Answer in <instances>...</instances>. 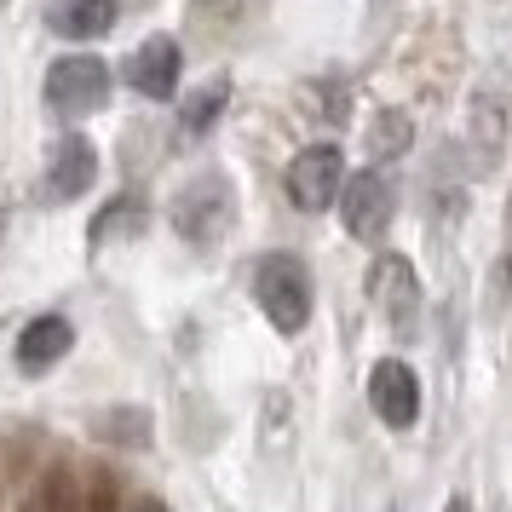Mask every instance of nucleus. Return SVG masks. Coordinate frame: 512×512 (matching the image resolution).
<instances>
[{"label": "nucleus", "instance_id": "39448f33", "mask_svg": "<svg viewBox=\"0 0 512 512\" xmlns=\"http://www.w3.org/2000/svg\"><path fill=\"white\" fill-rule=\"evenodd\" d=\"M369 300L380 305V317L397 328V334H415L420 323V277L403 254H380L369 271Z\"/></svg>", "mask_w": 512, "mask_h": 512}, {"label": "nucleus", "instance_id": "1a4fd4ad", "mask_svg": "<svg viewBox=\"0 0 512 512\" xmlns=\"http://www.w3.org/2000/svg\"><path fill=\"white\" fill-rule=\"evenodd\" d=\"M93 179H98L93 144L75 139V133L52 144V156H47V196H52V202H75V196H87Z\"/></svg>", "mask_w": 512, "mask_h": 512}, {"label": "nucleus", "instance_id": "2eb2a0df", "mask_svg": "<svg viewBox=\"0 0 512 512\" xmlns=\"http://www.w3.org/2000/svg\"><path fill=\"white\" fill-rule=\"evenodd\" d=\"M139 225H144V208L133 202V196H121V202H110V208L98 213L93 236H98V242H110V236H121V231H139Z\"/></svg>", "mask_w": 512, "mask_h": 512}, {"label": "nucleus", "instance_id": "4468645a", "mask_svg": "<svg viewBox=\"0 0 512 512\" xmlns=\"http://www.w3.org/2000/svg\"><path fill=\"white\" fill-rule=\"evenodd\" d=\"M409 139H415V127H409V116L403 110H380L369 127V144H374V156H403L409 150Z\"/></svg>", "mask_w": 512, "mask_h": 512}, {"label": "nucleus", "instance_id": "6ab92c4d", "mask_svg": "<svg viewBox=\"0 0 512 512\" xmlns=\"http://www.w3.org/2000/svg\"><path fill=\"white\" fill-rule=\"evenodd\" d=\"M139 512H167L162 501H139Z\"/></svg>", "mask_w": 512, "mask_h": 512}, {"label": "nucleus", "instance_id": "f257e3e1", "mask_svg": "<svg viewBox=\"0 0 512 512\" xmlns=\"http://www.w3.org/2000/svg\"><path fill=\"white\" fill-rule=\"evenodd\" d=\"M254 300H259V311H265V323L294 340V334L311 323V271H305V259L265 254L254 265Z\"/></svg>", "mask_w": 512, "mask_h": 512}, {"label": "nucleus", "instance_id": "ddd939ff", "mask_svg": "<svg viewBox=\"0 0 512 512\" xmlns=\"http://www.w3.org/2000/svg\"><path fill=\"white\" fill-rule=\"evenodd\" d=\"M24 512H81V501H75V484H70V472H64V466H58V472H47L41 484L29 489Z\"/></svg>", "mask_w": 512, "mask_h": 512}, {"label": "nucleus", "instance_id": "423d86ee", "mask_svg": "<svg viewBox=\"0 0 512 512\" xmlns=\"http://www.w3.org/2000/svg\"><path fill=\"white\" fill-rule=\"evenodd\" d=\"M340 219H346V231L357 242H380L386 225H392V185H386V173H346V185H340Z\"/></svg>", "mask_w": 512, "mask_h": 512}, {"label": "nucleus", "instance_id": "9b49d317", "mask_svg": "<svg viewBox=\"0 0 512 512\" xmlns=\"http://www.w3.org/2000/svg\"><path fill=\"white\" fill-rule=\"evenodd\" d=\"M47 29L64 41H98L116 29V0H52Z\"/></svg>", "mask_w": 512, "mask_h": 512}, {"label": "nucleus", "instance_id": "a211bd4d", "mask_svg": "<svg viewBox=\"0 0 512 512\" xmlns=\"http://www.w3.org/2000/svg\"><path fill=\"white\" fill-rule=\"evenodd\" d=\"M443 512H472V501H466V495H455V501H449Z\"/></svg>", "mask_w": 512, "mask_h": 512}, {"label": "nucleus", "instance_id": "aec40b11", "mask_svg": "<svg viewBox=\"0 0 512 512\" xmlns=\"http://www.w3.org/2000/svg\"><path fill=\"white\" fill-rule=\"evenodd\" d=\"M507 236H512V196H507Z\"/></svg>", "mask_w": 512, "mask_h": 512}, {"label": "nucleus", "instance_id": "6e6552de", "mask_svg": "<svg viewBox=\"0 0 512 512\" xmlns=\"http://www.w3.org/2000/svg\"><path fill=\"white\" fill-rule=\"evenodd\" d=\"M179 64H185L179 41H173V35H150V41H139V47L127 52L121 75H127V87H133L139 98H173V87H179Z\"/></svg>", "mask_w": 512, "mask_h": 512}, {"label": "nucleus", "instance_id": "20e7f679", "mask_svg": "<svg viewBox=\"0 0 512 512\" xmlns=\"http://www.w3.org/2000/svg\"><path fill=\"white\" fill-rule=\"evenodd\" d=\"M340 185H346V156H340V144H311L294 156L288 167V202L300 213H323L340 202Z\"/></svg>", "mask_w": 512, "mask_h": 512}, {"label": "nucleus", "instance_id": "dca6fc26", "mask_svg": "<svg viewBox=\"0 0 512 512\" xmlns=\"http://www.w3.org/2000/svg\"><path fill=\"white\" fill-rule=\"evenodd\" d=\"M219 104H225V81H213V87H202V93L190 98V110H185V127L190 133H202L213 116H219Z\"/></svg>", "mask_w": 512, "mask_h": 512}, {"label": "nucleus", "instance_id": "0eeeda50", "mask_svg": "<svg viewBox=\"0 0 512 512\" xmlns=\"http://www.w3.org/2000/svg\"><path fill=\"white\" fill-rule=\"evenodd\" d=\"M369 409L392 432H409L420 420V380H415V369L409 363H397V357H380L369 369Z\"/></svg>", "mask_w": 512, "mask_h": 512}, {"label": "nucleus", "instance_id": "f3484780", "mask_svg": "<svg viewBox=\"0 0 512 512\" xmlns=\"http://www.w3.org/2000/svg\"><path fill=\"white\" fill-rule=\"evenodd\" d=\"M81 512H116V489H110V478H98V484L87 489V501H81Z\"/></svg>", "mask_w": 512, "mask_h": 512}, {"label": "nucleus", "instance_id": "7ed1b4c3", "mask_svg": "<svg viewBox=\"0 0 512 512\" xmlns=\"http://www.w3.org/2000/svg\"><path fill=\"white\" fill-rule=\"evenodd\" d=\"M231 213H236L231 185H225L219 173H202V179H190V185L179 190V202H173V225H179V236H185V242L208 248V242H219V236H225Z\"/></svg>", "mask_w": 512, "mask_h": 512}, {"label": "nucleus", "instance_id": "9d476101", "mask_svg": "<svg viewBox=\"0 0 512 512\" xmlns=\"http://www.w3.org/2000/svg\"><path fill=\"white\" fill-rule=\"evenodd\" d=\"M70 346H75L70 317H35V323L18 334V369L24 374H47L58 357H70Z\"/></svg>", "mask_w": 512, "mask_h": 512}, {"label": "nucleus", "instance_id": "f03ea898", "mask_svg": "<svg viewBox=\"0 0 512 512\" xmlns=\"http://www.w3.org/2000/svg\"><path fill=\"white\" fill-rule=\"evenodd\" d=\"M47 104L64 121H81V116H93V110H104L110 104V70H104V58H93V52L58 58L47 70Z\"/></svg>", "mask_w": 512, "mask_h": 512}, {"label": "nucleus", "instance_id": "f8f14e48", "mask_svg": "<svg viewBox=\"0 0 512 512\" xmlns=\"http://www.w3.org/2000/svg\"><path fill=\"white\" fill-rule=\"evenodd\" d=\"M93 438L127 443V449H144V443H150V415H144V409H110V415L93 420Z\"/></svg>", "mask_w": 512, "mask_h": 512}, {"label": "nucleus", "instance_id": "412c9836", "mask_svg": "<svg viewBox=\"0 0 512 512\" xmlns=\"http://www.w3.org/2000/svg\"><path fill=\"white\" fill-rule=\"evenodd\" d=\"M0 225H6V219H0Z\"/></svg>", "mask_w": 512, "mask_h": 512}]
</instances>
